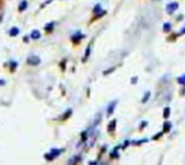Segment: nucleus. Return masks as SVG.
Masks as SVG:
<instances>
[{"label": "nucleus", "mask_w": 185, "mask_h": 165, "mask_svg": "<svg viewBox=\"0 0 185 165\" xmlns=\"http://www.w3.org/2000/svg\"><path fill=\"white\" fill-rule=\"evenodd\" d=\"M19 33V29L18 28H11L10 29V36H16Z\"/></svg>", "instance_id": "9b49d317"}, {"label": "nucleus", "mask_w": 185, "mask_h": 165, "mask_svg": "<svg viewBox=\"0 0 185 165\" xmlns=\"http://www.w3.org/2000/svg\"><path fill=\"white\" fill-rule=\"evenodd\" d=\"M171 130V123L170 122H165V125H163V132H169Z\"/></svg>", "instance_id": "0eeeda50"}, {"label": "nucleus", "mask_w": 185, "mask_h": 165, "mask_svg": "<svg viewBox=\"0 0 185 165\" xmlns=\"http://www.w3.org/2000/svg\"><path fill=\"white\" fill-rule=\"evenodd\" d=\"M115 104H117V102H112V103L108 105V111H107L108 116H110V114L113 113V111H114V108H115Z\"/></svg>", "instance_id": "20e7f679"}, {"label": "nucleus", "mask_w": 185, "mask_h": 165, "mask_svg": "<svg viewBox=\"0 0 185 165\" xmlns=\"http://www.w3.org/2000/svg\"><path fill=\"white\" fill-rule=\"evenodd\" d=\"M179 8V4L178 3H170L169 5H166V12L169 13V14H172L176 9Z\"/></svg>", "instance_id": "f03ea898"}, {"label": "nucleus", "mask_w": 185, "mask_h": 165, "mask_svg": "<svg viewBox=\"0 0 185 165\" xmlns=\"http://www.w3.org/2000/svg\"><path fill=\"white\" fill-rule=\"evenodd\" d=\"M53 22H51V23H49V24H47V27H46V31H51V29L53 28Z\"/></svg>", "instance_id": "dca6fc26"}, {"label": "nucleus", "mask_w": 185, "mask_h": 165, "mask_svg": "<svg viewBox=\"0 0 185 165\" xmlns=\"http://www.w3.org/2000/svg\"><path fill=\"white\" fill-rule=\"evenodd\" d=\"M110 156H112L113 159H114V158H118V152H117V150H114V151H113V154H112Z\"/></svg>", "instance_id": "a211bd4d"}, {"label": "nucleus", "mask_w": 185, "mask_h": 165, "mask_svg": "<svg viewBox=\"0 0 185 165\" xmlns=\"http://www.w3.org/2000/svg\"><path fill=\"white\" fill-rule=\"evenodd\" d=\"M84 37H85V36H82V35H76L75 37H72V41H74V42H79L80 38H84Z\"/></svg>", "instance_id": "ddd939ff"}, {"label": "nucleus", "mask_w": 185, "mask_h": 165, "mask_svg": "<svg viewBox=\"0 0 185 165\" xmlns=\"http://www.w3.org/2000/svg\"><path fill=\"white\" fill-rule=\"evenodd\" d=\"M27 1H26V0H23V1L22 3H20V6H19V10L20 12H23V10H26L27 9Z\"/></svg>", "instance_id": "6e6552de"}, {"label": "nucleus", "mask_w": 185, "mask_h": 165, "mask_svg": "<svg viewBox=\"0 0 185 165\" xmlns=\"http://www.w3.org/2000/svg\"><path fill=\"white\" fill-rule=\"evenodd\" d=\"M178 83H179V84H185V75H183L181 78L178 79Z\"/></svg>", "instance_id": "2eb2a0df"}, {"label": "nucleus", "mask_w": 185, "mask_h": 165, "mask_svg": "<svg viewBox=\"0 0 185 165\" xmlns=\"http://www.w3.org/2000/svg\"><path fill=\"white\" fill-rule=\"evenodd\" d=\"M5 84V81H3V80H0V85H4Z\"/></svg>", "instance_id": "412c9836"}, {"label": "nucleus", "mask_w": 185, "mask_h": 165, "mask_svg": "<svg viewBox=\"0 0 185 165\" xmlns=\"http://www.w3.org/2000/svg\"><path fill=\"white\" fill-rule=\"evenodd\" d=\"M145 126H147V122H146V121H143V122H142V123H141V128H143Z\"/></svg>", "instance_id": "aec40b11"}, {"label": "nucleus", "mask_w": 185, "mask_h": 165, "mask_svg": "<svg viewBox=\"0 0 185 165\" xmlns=\"http://www.w3.org/2000/svg\"><path fill=\"white\" fill-rule=\"evenodd\" d=\"M169 114H170V108L166 107L165 109H163V117L167 118V117H169Z\"/></svg>", "instance_id": "f8f14e48"}, {"label": "nucleus", "mask_w": 185, "mask_h": 165, "mask_svg": "<svg viewBox=\"0 0 185 165\" xmlns=\"http://www.w3.org/2000/svg\"><path fill=\"white\" fill-rule=\"evenodd\" d=\"M100 12V5H99V4H98V5H96L95 8H94V13H95V14H98V13Z\"/></svg>", "instance_id": "f3484780"}, {"label": "nucleus", "mask_w": 185, "mask_h": 165, "mask_svg": "<svg viewBox=\"0 0 185 165\" xmlns=\"http://www.w3.org/2000/svg\"><path fill=\"white\" fill-rule=\"evenodd\" d=\"M148 98H150V92H147L146 94H145V98L142 99V103H146V102L148 100Z\"/></svg>", "instance_id": "4468645a"}, {"label": "nucleus", "mask_w": 185, "mask_h": 165, "mask_svg": "<svg viewBox=\"0 0 185 165\" xmlns=\"http://www.w3.org/2000/svg\"><path fill=\"white\" fill-rule=\"evenodd\" d=\"M180 33H181V35H183V33H185V27L181 29V32H180Z\"/></svg>", "instance_id": "4be33fe9"}, {"label": "nucleus", "mask_w": 185, "mask_h": 165, "mask_svg": "<svg viewBox=\"0 0 185 165\" xmlns=\"http://www.w3.org/2000/svg\"><path fill=\"white\" fill-rule=\"evenodd\" d=\"M62 152V150H57V149H52L51 150V152H49V154H47L46 155V159L47 160H53V159H56L58 155H60Z\"/></svg>", "instance_id": "f257e3e1"}, {"label": "nucleus", "mask_w": 185, "mask_h": 165, "mask_svg": "<svg viewBox=\"0 0 185 165\" xmlns=\"http://www.w3.org/2000/svg\"><path fill=\"white\" fill-rule=\"evenodd\" d=\"M31 37L33 38V40H38V38L41 37L39 31H33V32H32V35H31Z\"/></svg>", "instance_id": "423d86ee"}, {"label": "nucleus", "mask_w": 185, "mask_h": 165, "mask_svg": "<svg viewBox=\"0 0 185 165\" xmlns=\"http://www.w3.org/2000/svg\"><path fill=\"white\" fill-rule=\"evenodd\" d=\"M161 135H162V132H160V133H157V135H155V136H153L152 138H153V140H156V138H158L160 136H161Z\"/></svg>", "instance_id": "6ab92c4d"}, {"label": "nucleus", "mask_w": 185, "mask_h": 165, "mask_svg": "<svg viewBox=\"0 0 185 165\" xmlns=\"http://www.w3.org/2000/svg\"><path fill=\"white\" fill-rule=\"evenodd\" d=\"M115 126H117V121H115V120H113V121L110 122V123H109V126H108V131H109V132H112V131L115 128Z\"/></svg>", "instance_id": "39448f33"}, {"label": "nucleus", "mask_w": 185, "mask_h": 165, "mask_svg": "<svg viewBox=\"0 0 185 165\" xmlns=\"http://www.w3.org/2000/svg\"><path fill=\"white\" fill-rule=\"evenodd\" d=\"M27 61H28L29 65H32V66H36V65H38V63L41 62L38 56H29Z\"/></svg>", "instance_id": "7ed1b4c3"}, {"label": "nucleus", "mask_w": 185, "mask_h": 165, "mask_svg": "<svg viewBox=\"0 0 185 165\" xmlns=\"http://www.w3.org/2000/svg\"><path fill=\"white\" fill-rule=\"evenodd\" d=\"M163 31H165V32H170V31H171L170 23H165V24H163Z\"/></svg>", "instance_id": "9d476101"}, {"label": "nucleus", "mask_w": 185, "mask_h": 165, "mask_svg": "<svg viewBox=\"0 0 185 165\" xmlns=\"http://www.w3.org/2000/svg\"><path fill=\"white\" fill-rule=\"evenodd\" d=\"M90 48H91V46L89 45V46L86 47V52H85V56H84L82 61H86V60H87V57H89V53H90Z\"/></svg>", "instance_id": "1a4fd4ad"}]
</instances>
